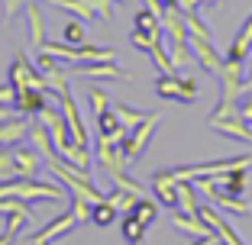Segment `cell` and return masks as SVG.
<instances>
[{
    "label": "cell",
    "mask_w": 252,
    "mask_h": 245,
    "mask_svg": "<svg viewBox=\"0 0 252 245\" xmlns=\"http://www.w3.org/2000/svg\"><path fill=\"white\" fill-rule=\"evenodd\" d=\"M158 123H162V113H149L136 129H123V133L117 136V145L123 149L126 162H139V158H142V152H146V145L152 142Z\"/></svg>",
    "instance_id": "obj_1"
},
{
    "label": "cell",
    "mask_w": 252,
    "mask_h": 245,
    "mask_svg": "<svg viewBox=\"0 0 252 245\" xmlns=\"http://www.w3.org/2000/svg\"><path fill=\"white\" fill-rule=\"evenodd\" d=\"M3 16H7V13H3V7H0V20H3Z\"/></svg>",
    "instance_id": "obj_45"
},
{
    "label": "cell",
    "mask_w": 252,
    "mask_h": 245,
    "mask_svg": "<svg viewBox=\"0 0 252 245\" xmlns=\"http://www.w3.org/2000/svg\"><path fill=\"white\" fill-rule=\"evenodd\" d=\"M49 3H52V7H59V10H68V13H74L78 20H84V23L97 20L94 0H49Z\"/></svg>",
    "instance_id": "obj_20"
},
{
    "label": "cell",
    "mask_w": 252,
    "mask_h": 245,
    "mask_svg": "<svg viewBox=\"0 0 252 245\" xmlns=\"http://www.w3.org/2000/svg\"><path fill=\"white\" fill-rule=\"evenodd\" d=\"M194 245H220V239H217V236H204V239H197Z\"/></svg>",
    "instance_id": "obj_40"
},
{
    "label": "cell",
    "mask_w": 252,
    "mask_h": 245,
    "mask_svg": "<svg viewBox=\"0 0 252 245\" xmlns=\"http://www.w3.org/2000/svg\"><path fill=\"white\" fill-rule=\"evenodd\" d=\"M197 216L200 219H204V223L210 226V229L217 232V239H220V245H246L243 239L236 236V229H233L230 223H226V219H223L220 213H217L214 207H210V203H200V210H197Z\"/></svg>",
    "instance_id": "obj_8"
},
{
    "label": "cell",
    "mask_w": 252,
    "mask_h": 245,
    "mask_svg": "<svg viewBox=\"0 0 252 245\" xmlns=\"http://www.w3.org/2000/svg\"><path fill=\"white\" fill-rule=\"evenodd\" d=\"M158 42H162V39L149 36V32H142V29H133V32H129V45H136V49H142V52H152Z\"/></svg>",
    "instance_id": "obj_34"
},
{
    "label": "cell",
    "mask_w": 252,
    "mask_h": 245,
    "mask_svg": "<svg viewBox=\"0 0 252 245\" xmlns=\"http://www.w3.org/2000/svg\"><path fill=\"white\" fill-rule=\"evenodd\" d=\"M10 116H13V110H10L7 104H0V123H3V119H10Z\"/></svg>",
    "instance_id": "obj_41"
},
{
    "label": "cell",
    "mask_w": 252,
    "mask_h": 245,
    "mask_svg": "<svg viewBox=\"0 0 252 245\" xmlns=\"http://www.w3.org/2000/svg\"><path fill=\"white\" fill-rule=\"evenodd\" d=\"M178 210H185V213H197L200 210L197 187H194L191 181H178Z\"/></svg>",
    "instance_id": "obj_25"
},
{
    "label": "cell",
    "mask_w": 252,
    "mask_h": 245,
    "mask_svg": "<svg viewBox=\"0 0 252 245\" xmlns=\"http://www.w3.org/2000/svg\"><path fill=\"white\" fill-rule=\"evenodd\" d=\"M104 200L110 203L117 213H133V207H136V200H139V193H133V191H123V187H113L110 193H104Z\"/></svg>",
    "instance_id": "obj_21"
},
{
    "label": "cell",
    "mask_w": 252,
    "mask_h": 245,
    "mask_svg": "<svg viewBox=\"0 0 252 245\" xmlns=\"http://www.w3.org/2000/svg\"><path fill=\"white\" fill-rule=\"evenodd\" d=\"M45 104H52V94L49 90H36V87L16 90V97H13V107L20 110V116H32V113L39 116Z\"/></svg>",
    "instance_id": "obj_12"
},
{
    "label": "cell",
    "mask_w": 252,
    "mask_h": 245,
    "mask_svg": "<svg viewBox=\"0 0 252 245\" xmlns=\"http://www.w3.org/2000/svg\"><path fill=\"white\" fill-rule=\"evenodd\" d=\"M91 207H94V203L81 200V197H71V216H74V223H78V226L91 223Z\"/></svg>",
    "instance_id": "obj_35"
},
{
    "label": "cell",
    "mask_w": 252,
    "mask_h": 245,
    "mask_svg": "<svg viewBox=\"0 0 252 245\" xmlns=\"http://www.w3.org/2000/svg\"><path fill=\"white\" fill-rule=\"evenodd\" d=\"M117 3H129V0H117Z\"/></svg>",
    "instance_id": "obj_46"
},
{
    "label": "cell",
    "mask_w": 252,
    "mask_h": 245,
    "mask_svg": "<svg viewBox=\"0 0 252 245\" xmlns=\"http://www.w3.org/2000/svg\"><path fill=\"white\" fill-rule=\"evenodd\" d=\"M165 7H181V0H162Z\"/></svg>",
    "instance_id": "obj_43"
},
{
    "label": "cell",
    "mask_w": 252,
    "mask_h": 245,
    "mask_svg": "<svg viewBox=\"0 0 252 245\" xmlns=\"http://www.w3.org/2000/svg\"><path fill=\"white\" fill-rule=\"evenodd\" d=\"M74 216H71V210L68 213H59L52 219V223H45L39 232H32V236H26V245H39V242H55V239H62V236H68V232L74 229Z\"/></svg>",
    "instance_id": "obj_10"
},
{
    "label": "cell",
    "mask_w": 252,
    "mask_h": 245,
    "mask_svg": "<svg viewBox=\"0 0 252 245\" xmlns=\"http://www.w3.org/2000/svg\"><path fill=\"white\" fill-rule=\"evenodd\" d=\"M13 162H16L20 178H39V168H42L45 158L32 145H20V149H13Z\"/></svg>",
    "instance_id": "obj_16"
},
{
    "label": "cell",
    "mask_w": 252,
    "mask_h": 245,
    "mask_svg": "<svg viewBox=\"0 0 252 245\" xmlns=\"http://www.w3.org/2000/svg\"><path fill=\"white\" fill-rule=\"evenodd\" d=\"M13 97H16V90L10 87V84H3V87H0V104H13Z\"/></svg>",
    "instance_id": "obj_39"
},
{
    "label": "cell",
    "mask_w": 252,
    "mask_h": 245,
    "mask_svg": "<svg viewBox=\"0 0 252 245\" xmlns=\"http://www.w3.org/2000/svg\"><path fill=\"white\" fill-rule=\"evenodd\" d=\"M113 113L120 116L123 129H136V126L142 123V119L149 116V113H142V110H133V107H126V104H113Z\"/></svg>",
    "instance_id": "obj_29"
},
{
    "label": "cell",
    "mask_w": 252,
    "mask_h": 245,
    "mask_svg": "<svg viewBox=\"0 0 252 245\" xmlns=\"http://www.w3.org/2000/svg\"><path fill=\"white\" fill-rule=\"evenodd\" d=\"M152 61H156L158 65V75H178V71H175V65H171V55H168V49H165L162 42L156 45V49H152Z\"/></svg>",
    "instance_id": "obj_32"
},
{
    "label": "cell",
    "mask_w": 252,
    "mask_h": 245,
    "mask_svg": "<svg viewBox=\"0 0 252 245\" xmlns=\"http://www.w3.org/2000/svg\"><path fill=\"white\" fill-rule=\"evenodd\" d=\"M59 107H62V113H65L68 129H71V139L78 142V145H88V149H91V133H88V126H84L81 113H78V104H74L71 87H62L59 90Z\"/></svg>",
    "instance_id": "obj_4"
},
{
    "label": "cell",
    "mask_w": 252,
    "mask_h": 245,
    "mask_svg": "<svg viewBox=\"0 0 252 245\" xmlns=\"http://www.w3.org/2000/svg\"><path fill=\"white\" fill-rule=\"evenodd\" d=\"M30 142H32V149H36L45 162L55 158V145H52V136H49V126H45V123H32L30 126Z\"/></svg>",
    "instance_id": "obj_19"
},
{
    "label": "cell",
    "mask_w": 252,
    "mask_h": 245,
    "mask_svg": "<svg viewBox=\"0 0 252 245\" xmlns=\"http://www.w3.org/2000/svg\"><path fill=\"white\" fill-rule=\"evenodd\" d=\"M84 36H88V32H84V20H78V16L62 26V42H68V45H81Z\"/></svg>",
    "instance_id": "obj_30"
},
{
    "label": "cell",
    "mask_w": 252,
    "mask_h": 245,
    "mask_svg": "<svg viewBox=\"0 0 252 245\" xmlns=\"http://www.w3.org/2000/svg\"><path fill=\"white\" fill-rule=\"evenodd\" d=\"M214 184L223 187V191H230V193H246V187H249V168L223 171V174H217V178H214Z\"/></svg>",
    "instance_id": "obj_18"
},
{
    "label": "cell",
    "mask_w": 252,
    "mask_h": 245,
    "mask_svg": "<svg viewBox=\"0 0 252 245\" xmlns=\"http://www.w3.org/2000/svg\"><path fill=\"white\" fill-rule=\"evenodd\" d=\"M197 90H200V84L191 75H158V81H156V94L162 100H171V104H194Z\"/></svg>",
    "instance_id": "obj_2"
},
{
    "label": "cell",
    "mask_w": 252,
    "mask_h": 245,
    "mask_svg": "<svg viewBox=\"0 0 252 245\" xmlns=\"http://www.w3.org/2000/svg\"><path fill=\"white\" fill-rule=\"evenodd\" d=\"M7 78H10V87H13V90H26V87L49 90V87H45V78H42V71H39V68H32V61L26 58L23 52L13 58V65H10Z\"/></svg>",
    "instance_id": "obj_3"
},
{
    "label": "cell",
    "mask_w": 252,
    "mask_h": 245,
    "mask_svg": "<svg viewBox=\"0 0 252 245\" xmlns=\"http://www.w3.org/2000/svg\"><path fill=\"white\" fill-rule=\"evenodd\" d=\"M152 193H156V200L168 210H178V181L171 174V168H162L152 174Z\"/></svg>",
    "instance_id": "obj_9"
},
{
    "label": "cell",
    "mask_w": 252,
    "mask_h": 245,
    "mask_svg": "<svg viewBox=\"0 0 252 245\" xmlns=\"http://www.w3.org/2000/svg\"><path fill=\"white\" fill-rule=\"evenodd\" d=\"M120 133H123V123H120V116L113 113V104H110V110L97 113V136H110V139H117Z\"/></svg>",
    "instance_id": "obj_23"
},
{
    "label": "cell",
    "mask_w": 252,
    "mask_h": 245,
    "mask_svg": "<svg viewBox=\"0 0 252 245\" xmlns=\"http://www.w3.org/2000/svg\"><path fill=\"white\" fill-rule=\"evenodd\" d=\"M220 84H223V97L226 104H239L243 97V84H246V71H243V61H226L223 58V68H220Z\"/></svg>",
    "instance_id": "obj_6"
},
{
    "label": "cell",
    "mask_w": 252,
    "mask_h": 245,
    "mask_svg": "<svg viewBox=\"0 0 252 245\" xmlns=\"http://www.w3.org/2000/svg\"><path fill=\"white\" fill-rule=\"evenodd\" d=\"M20 178V171H16V162H13V152L0 149V184H7V181Z\"/></svg>",
    "instance_id": "obj_33"
},
{
    "label": "cell",
    "mask_w": 252,
    "mask_h": 245,
    "mask_svg": "<svg viewBox=\"0 0 252 245\" xmlns=\"http://www.w3.org/2000/svg\"><path fill=\"white\" fill-rule=\"evenodd\" d=\"M23 13H26V23H30V45L32 49H42L45 39H49V23H45L42 7H39L36 0H26Z\"/></svg>",
    "instance_id": "obj_11"
},
{
    "label": "cell",
    "mask_w": 252,
    "mask_h": 245,
    "mask_svg": "<svg viewBox=\"0 0 252 245\" xmlns=\"http://www.w3.org/2000/svg\"><path fill=\"white\" fill-rule=\"evenodd\" d=\"M162 29L171 36V42H188V23L181 7H165L162 13Z\"/></svg>",
    "instance_id": "obj_17"
},
{
    "label": "cell",
    "mask_w": 252,
    "mask_h": 245,
    "mask_svg": "<svg viewBox=\"0 0 252 245\" xmlns=\"http://www.w3.org/2000/svg\"><path fill=\"white\" fill-rule=\"evenodd\" d=\"M0 245H13V236H7V232H0Z\"/></svg>",
    "instance_id": "obj_42"
},
{
    "label": "cell",
    "mask_w": 252,
    "mask_h": 245,
    "mask_svg": "<svg viewBox=\"0 0 252 245\" xmlns=\"http://www.w3.org/2000/svg\"><path fill=\"white\" fill-rule=\"evenodd\" d=\"M185 23H188V36H200V39H214L207 20L197 13V10H185Z\"/></svg>",
    "instance_id": "obj_28"
},
{
    "label": "cell",
    "mask_w": 252,
    "mask_h": 245,
    "mask_svg": "<svg viewBox=\"0 0 252 245\" xmlns=\"http://www.w3.org/2000/svg\"><path fill=\"white\" fill-rule=\"evenodd\" d=\"M171 226L178 232H191L194 239H204V236H217L197 213H185V210H171Z\"/></svg>",
    "instance_id": "obj_14"
},
{
    "label": "cell",
    "mask_w": 252,
    "mask_h": 245,
    "mask_svg": "<svg viewBox=\"0 0 252 245\" xmlns=\"http://www.w3.org/2000/svg\"><path fill=\"white\" fill-rule=\"evenodd\" d=\"M204 3H210V7H217V3H220V0H204Z\"/></svg>",
    "instance_id": "obj_44"
},
{
    "label": "cell",
    "mask_w": 252,
    "mask_h": 245,
    "mask_svg": "<svg viewBox=\"0 0 252 245\" xmlns=\"http://www.w3.org/2000/svg\"><path fill=\"white\" fill-rule=\"evenodd\" d=\"M120 232H123V239L129 245H142V239H146V226L136 219L133 213H123V223H120Z\"/></svg>",
    "instance_id": "obj_24"
},
{
    "label": "cell",
    "mask_w": 252,
    "mask_h": 245,
    "mask_svg": "<svg viewBox=\"0 0 252 245\" xmlns=\"http://www.w3.org/2000/svg\"><path fill=\"white\" fill-rule=\"evenodd\" d=\"M39 245H52V242H39Z\"/></svg>",
    "instance_id": "obj_47"
},
{
    "label": "cell",
    "mask_w": 252,
    "mask_h": 245,
    "mask_svg": "<svg viewBox=\"0 0 252 245\" xmlns=\"http://www.w3.org/2000/svg\"><path fill=\"white\" fill-rule=\"evenodd\" d=\"M23 7H26V0H3V13H7V16L20 13Z\"/></svg>",
    "instance_id": "obj_37"
},
{
    "label": "cell",
    "mask_w": 252,
    "mask_h": 245,
    "mask_svg": "<svg viewBox=\"0 0 252 245\" xmlns=\"http://www.w3.org/2000/svg\"><path fill=\"white\" fill-rule=\"evenodd\" d=\"M207 126L220 136H230V139H239L246 145H252V126L243 116H230V119H207Z\"/></svg>",
    "instance_id": "obj_13"
},
{
    "label": "cell",
    "mask_w": 252,
    "mask_h": 245,
    "mask_svg": "<svg viewBox=\"0 0 252 245\" xmlns=\"http://www.w3.org/2000/svg\"><path fill=\"white\" fill-rule=\"evenodd\" d=\"M239 116L252 126V97H249V100H239Z\"/></svg>",
    "instance_id": "obj_38"
},
{
    "label": "cell",
    "mask_w": 252,
    "mask_h": 245,
    "mask_svg": "<svg viewBox=\"0 0 252 245\" xmlns=\"http://www.w3.org/2000/svg\"><path fill=\"white\" fill-rule=\"evenodd\" d=\"M133 26H136V29H142V32H149V36H156V39H162V16H158V13H152V10H139V13H136L133 16Z\"/></svg>",
    "instance_id": "obj_22"
},
{
    "label": "cell",
    "mask_w": 252,
    "mask_h": 245,
    "mask_svg": "<svg viewBox=\"0 0 252 245\" xmlns=\"http://www.w3.org/2000/svg\"><path fill=\"white\" fill-rule=\"evenodd\" d=\"M71 75L78 78H88V81H133V75L129 71H123V68L117 65V61H84V65H74Z\"/></svg>",
    "instance_id": "obj_5"
},
{
    "label": "cell",
    "mask_w": 252,
    "mask_h": 245,
    "mask_svg": "<svg viewBox=\"0 0 252 245\" xmlns=\"http://www.w3.org/2000/svg\"><path fill=\"white\" fill-rule=\"evenodd\" d=\"M133 216L139 219L142 226H152L158 219V200H152V197H139L133 207Z\"/></svg>",
    "instance_id": "obj_26"
},
{
    "label": "cell",
    "mask_w": 252,
    "mask_h": 245,
    "mask_svg": "<svg viewBox=\"0 0 252 245\" xmlns=\"http://www.w3.org/2000/svg\"><path fill=\"white\" fill-rule=\"evenodd\" d=\"M23 139H30V123H26V116H10V119L0 123V149L20 145Z\"/></svg>",
    "instance_id": "obj_15"
},
{
    "label": "cell",
    "mask_w": 252,
    "mask_h": 245,
    "mask_svg": "<svg viewBox=\"0 0 252 245\" xmlns=\"http://www.w3.org/2000/svg\"><path fill=\"white\" fill-rule=\"evenodd\" d=\"M88 97H91V107H94V113H104V110H110V97H107V90H104V87H97V84H91Z\"/></svg>",
    "instance_id": "obj_36"
},
{
    "label": "cell",
    "mask_w": 252,
    "mask_h": 245,
    "mask_svg": "<svg viewBox=\"0 0 252 245\" xmlns=\"http://www.w3.org/2000/svg\"><path fill=\"white\" fill-rule=\"evenodd\" d=\"M188 45H191V52H194V61H197L207 75H220V68H223V55L217 52V45L214 39H200V36H188Z\"/></svg>",
    "instance_id": "obj_7"
},
{
    "label": "cell",
    "mask_w": 252,
    "mask_h": 245,
    "mask_svg": "<svg viewBox=\"0 0 252 245\" xmlns=\"http://www.w3.org/2000/svg\"><path fill=\"white\" fill-rule=\"evenodd\" d=\"M113 219H117V210H113L107 200L91 207V223H94V226H100V229H104V226H113Z\"/></svg>",
    "instance_id": "obj_31"
},
{
    "label": "cell",
    "mask_w": 252,
    "mask_h": 245,
    "mask_svg": "<svg viewBox=\"0 0 252 245\" xmlns=\"http://www.w3.org/2000/svg\"><path fill=\"white\" fill-rule=\"evenodd\" d=\"M168 55H171L175 71H188V68L194 65V52H191V45H188V42H171Z\"/></svg>",
    "instance_id": "obj_27"
}]
</instances>
